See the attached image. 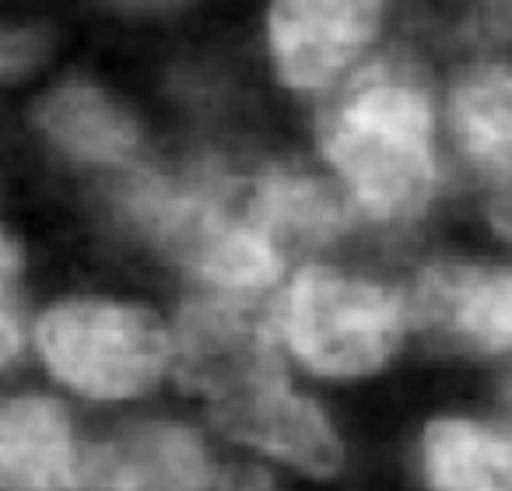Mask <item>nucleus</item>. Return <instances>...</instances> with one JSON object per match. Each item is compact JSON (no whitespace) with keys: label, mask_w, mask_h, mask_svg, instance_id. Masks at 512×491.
<instances>
[{"label":"nucleus","mask_w":512,"mask_h":491,"mask_svg":"<svg viewBox=\"0 0 512 491\" xmlns=\"http://www.w3.org/2000/svg\"><path fill=\"white\" fill-rule=\"evenodd\" d=\"M249 141L235 127L172 134L148 162L81 190L95 232L169 295L264 306L292 260L242 207Z\"/></svg>","instance_id":"obj_1"},{"label":"nucleus","mask_w":512,"mask_h":491,"mask_svg":"<svg viewBox=\"0 0 512 491\" xmlns=\"http://www.w3.org/2000/svg\"><path fill=\"white\" fill-rule=\"evenodd\" d=\"M302 148L337 186L365 250L407 257L456 214L442 134V53L411 36L299 116Z\"/></svg>","instance_id":"obj_2"},{"label":"nucleus","mask_w":512,"mask_h":491,"mask_svg":"<svg viewBox=\"0 0 512 491\" xmlns=\"http://www.w3.org/2000/svg\"><path fill=\"white\" fill-rule=\"evenodd\" d=\"M260 316L281 362L334 400L386 383L418 355L400 260L376 250L299 260Z\"/></svg>","instance_id":"obj_3"},{"label":"nucleus","mask_w":512,"mask_h":491,"mask_svg":"<svg viewBox=\"0 0 512 491\" xmlns=\"http://www.w3.org/2000/svg\"><path fill=\"white\" fill-rule=\"evenodd\" d=\"M29 362L85 414L162 404L176 386L169 295L137 285L64 288L29 316Z\"/></svg>","instance_id":"obj_4"},{"label":"nucleus","mask_w":512,"mask_h":491,"mask_svg":"<svg viewBox=\"0 0 512 491\" xmlns=\"http://www.w3.org/2000/svg\"><path fill=\"white\" fill-rule=\"evenodd\" d=\"M411 36L418 0H253L239 64L249 88L302 116Z\"/></svg>","instance_id":"obj_5"},{"label":"nucleus","mask_w":512,"mask_h":491,"mask_svg":"<svg viewBox=\"0 0 512 491\" xmlns=\"http://www.w3.org/2000/svg\"><path fill=\"white\" fill-rule=\"evenodd\" d=\"M418 355L498 376L512 365V246L470 235L400 257Z\"/></svg>","instance_id":"obj_6"},{"label":"nucleus","mask_w":512,"mask_h":491,"mask_svg":"<svg viewBox=\"0 0 512 491\" xmlns=\"http://www.w3.org/2000/svg\"><path fill=\"white\" fill-rule=\"evenodd\" d=\"M442 134L456 211L474 235L512 246V57H442Z\"/></svg>","instance_id":"obj_7"},{"label":"nucleus","mask_w":512,"mask_h":491,"mask_svg":"<svg viewBox=\"0 0 512 491\" xmlns=\"http://www.w3.org/2000/svg\"><path fill=\"white\" fill-rule=\"evenodd\" d=\"M29 130L39 151L81 190L165 148L162 116L127 85L95 71H64L29 102Z\"/></svg>","instance_id":"obj_8"},{"label":"nucleus","mask_w":512,"mask_h":491,"mask_svg":"<svg viewBox=\"0 0 512 491\" xmlns=\"http://www.w3.org/2000/svg\"><path fill=\"white\" fill-rule=\"evenodd\" d=\"M225 456L190 407L162 400L95 421L78 491H207Z\"/></svg>","instance_id":"obj_9"},{"label":"nucleus","mask_w":512,"mask_h":491,"mask_svg":"<svg viewBox=\"0 0 512 491\" xmlns=\"http://www.w3.org/2000/svg\"><path fill=\"white\" fill-rule=\"evenodd\" d=\"M242 207L292 264L306 257L365 250L344 197L302 144L249 141Z\"/></svg>","instance_id":"obj_10"},{"label":"nucleus","mask_w":512,"mask_h":491,"mask_svg":"<svg viewBox=\"0 0 512 491\" xmlns=\"http://www.w3.org/2000/svg\"><path fill=\"white\" fill-rule=\"evenodd\" d=\"M92 421L46 383L0 386V491H78Z\"/></svg>","instance_id":"obj_11"},{"label":"nucleus","mask_w":512,"mask_h":491,"mask_svg":"<svg viewBox=\"0 0 512 491\" xmlns=\"http://www.w3.org/2000/svg\"><path fill=\"white\" fill-rule=\"evenodd\" d=\"M411 491H512V421L491 400L442 404L407 439Z\"/></svg>","instance_id":"obj_12"},{"label":"nucleus","mask_w":512,"mask_h":491,"mask_svg":"<svg viewBox=\"0 0 512 491\" xmlns=\"http://www.w3.org/2000/svg\"><path fill=\"white\" fill-rule=\"evenodd\" d=\"M421 36L442 53L512 57V0H418Z\"/></svg>","instance_id":"obj_13"},{"label":"nucleus","mask_w":512,"mask_h":491,"mask_svg":"<svg viewBox=\"0 0 512 491\" xmlns=\"http://www.w3.org/2000/svg\"><path fill=\"white\" fill-rule=\"evenodd\" d=\"M57 60V32L46 22H0V88L39 78Z\"/></svg>","instance_id":"obj_14"},{"label":"nucleus","mask_w":512,"mask_h":491,"mask_svg":"<svg viewBox=\"0 0 512 491\" xmlns=\"http://www.w3.org/2000/svg\"><path fill=\"white\" fill-rule=\"evenodd\" d=\"M207 491H292V484L274 470H267L264 463L228 453Z\"/></svg>","instance_id":"obj_15"},{"label":"nucleus","mask_w":512,"mask_h":491,"mask_svg":"<svg viewBox=\"0 0 512 491\" xmlns=\"http://www.w3.org/2000/svg\"><path fill=\"white\" fill-rule=\"evenodd\" d=\"M95 4L134 22H183L211 8V0H95Z\"/></svg>","instance_id":"obj_16"},{"label":"nucleus","mask_w":512,"mask_h":491,"mask_svg":"<svg viewBox=\"0 0 512 491\" xmlns=\"http://www.w3.org/2000/svg\"><path fill=\"white\" fill-rule=\"evenodd\" d=\"M25 271H29V250H25L22 235L0 214V306H18Z\"/></svg>","instance_id":"obj_17"},{"label":"nucleus","mask_w":512,"mask_h":491,"mask_svg":"<svg viewBox=\"0 0 512 491\" xmlns=\"http://www.w3.org/2000/svg\"><path fill=\"white\" fill-rule=\"evenodd\" d=\"M29 362V316L18 306H0V386Z\"/></svg>","instance_id":"obj_18"},{"label":"nucleus","mask_w":512,"mask_h":491,"mask_svg":"<svg viewBox=\"0 0 512 491\" xmlns=\"http://www.w3.org/2000/svg\"><path fill=\"white\" fill-rule=\"evenodd\" d=\"M491 404L512 421V365L498 376H491Z\"/></svg>","instance_id":"obj_19"}]
</instances>
